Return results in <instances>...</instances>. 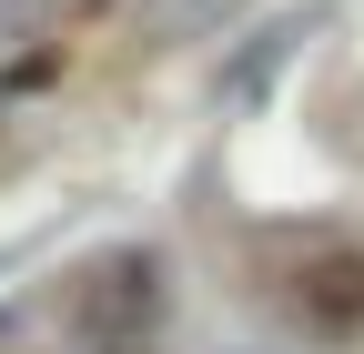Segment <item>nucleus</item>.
I'll return each instance as SVG.
<instances>
[{"label":"nucleus","instance_id":"f257e3e1","mask_svg":"<svg viewBox=\"0 0 364 354\" xmlns=\"http://www.w3.org/2000/svg\"><path fill=\"white\" fill-rule=\"evenodd\" d=\"M61 314H71L81 344H142V324L162 314V263H152L142 243H122V253H102V263H81Z\"/></svg>","mask_w":364,"mask_h":354},{"label":"nucleus","instance_id":"f03ea898","mask_svg":"<svg viewBox=\"0 0 364 354\" xmlns=\"http://www.w3.org/2000/svg\"><path fill=\"white\" fill-rule=\"evenodd\" d=\"M284 304H294V324L324 334V344L364 334V243H314L284 274Z\"/></svg>","mask_w":364,"mask_h":354},{"label":"nucleus","instance_id":"7ed1b4c3","mask_svg":"<svg viewBox=\"0 0 364 354\" xmlns=\"http://www.w3.org/2000/svg\"><path fill=\"white\" fill-rule=\"evenodd\" d=\"M91 354H152V344H91Z\"/></svg>","mask_w":364,"mask_h":354},{"label":"nucleus","instance_id":"20e7f679","mask_svg":"<svg viewBox=\"0 0 364 354\" xmlns=\"http://www.w3.org/2000/svg\"><path fill=\"white\" fill-rule=\"evenodd\" d=\"M11 11H31V0H0V21H11Z\"/></svg>","mask_w":364,"mask_h":354}]
</instances>
